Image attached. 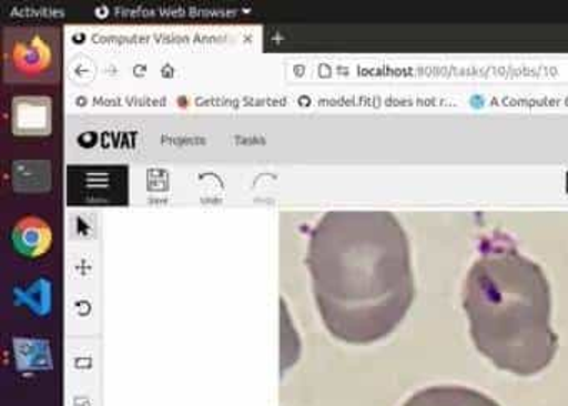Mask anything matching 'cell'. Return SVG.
Segmentation results:
<instances>
[{
  "label": "cell",
  "mask_w": 568,
  "mask_h": 406,
  "mask_svg": "<svg viewBox=\"0 0 568 406\" xmlns=\"http://www.w3.org/2000/svg\"><path fill=\"white\" fill-rule=\"evenodd\" d=\"M308 266L322 319L342 342L385 338L414 303L410 246L392 213H328L312 233Z\"/></svg>",
  "instance_id": "6da1fadb"
},
{
  "label": "cell",
  "mask_w": 568,
  "mask_h": 406,
  "mask_svg": "<svg viewBox=\"0 0 568 406\" xmlns=\"http://www.w3.org/2000/svg\"><path fill=\"white\" fill-rule=\"evenodd\" d=\"M462 300L475 346L498 369L534 376L554 362L550 283L515 246L484 250L468 270Z\"/></svg>",
  "instance_id": "7a4b0ae2"
},
{
  "label": "cell",
  "mask_w": 568,
  "mask_h": 406,
  "mask_svg": "<svg viewBox=\"0 0 568 406\" xmlns=\"http://www.w3.org/2000/svg\"><path fill=\"white\" fill-rule=\"evenodd\" d=\"M404 406H500L490 396L467 386H430L414 393Z\"/></svg>",
  "instance_id": "3957f363"
}]
</instances>
